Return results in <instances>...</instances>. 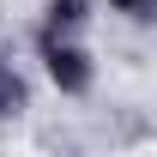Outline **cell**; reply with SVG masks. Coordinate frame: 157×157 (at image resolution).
<instances>
[{"instance_id": "6da1fadb", "label": "cell", "mask_w": 157, "mask_h": 157, "mask_svg": "<svg viewBox=\"0 0 157 157\" xmlns=\"http://www.w3.org/2000/svg\"><path fill=\"white\" fill-rule=\"evenodd\" d=\"M42 60H48V78H55L60 91H85V85H91V67H85V55H78V48H67L55 30L42 36Z\"/></svg>"}, {"instance_id": "3957f363", "label": "cell", "mask_w": 157, "mask_h": 157, "mask_svg": "<svg viewBox=\"0 0 157 157\" xmlns=\"http://www.w3.org/2000/svg\"><path fill=\"white\" fill-rule=\"evenodd\" d=\"M18 103H24V85H18L12 73H6V67H0V115H12Z\"/></svg>"}, {"instance_id": "7a4b0ae2", "label": "cell", "mask_w": 157, "mask_h": 157, "mask_svg": "<svg viewBox=\"0 0 157 157\" xmlns=\"http://www.w3.org/2000/svg\"><path fill=\"white\" fill-rule=\"evenodd\" d=\"M85 18V0H48V24L55 30H67V24H78Z\"/></svg>"}, {"instance_id": "277c9868", "label": "cell", "mask_w": 157, "mask_h": 157, "mask_svg": "<svg viewBox=\"0 0 157 157\" xmlns=\"http://www.w3.org/2000/svg\"><path fill=\"white\" fill-rule=\"evenodd\" d=\"M109 6H121V12H133V18H151L157 0H109Z\"/></svg>"}]
</instances>
